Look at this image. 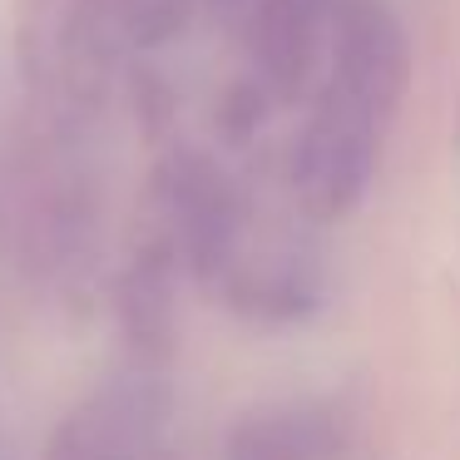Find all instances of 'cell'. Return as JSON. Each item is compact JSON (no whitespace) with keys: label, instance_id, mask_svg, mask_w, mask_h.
I'll return each mask as SVG.
<instances>
[{"label":"cell","instance_id":"cell-1","mask_svg":"<svg viewBox=\"0 0 460 460\" xmlns=\"http://www.w3.org/2000/svg\"><path fill=\"white\" fill-rule=\"evenodd\" d=\"M381 149V119L327 90L292 154V183L317 218H341L361 203Z\"/></svg>","mask_w":460,"mask_h":460},{"label":"cell","instance_id":"cell-2","mask_svg":"<svg viewBox=\"0 0 460 460\" xmlns=\"http://www.w3.org/2000/svg\"><path fill=\"white\" fill-rule=\"evenodd\" d=\"M411 84V40L386 0H347L332 21V94L381 124L396 114Z\"/></svg>","mask_w":460,"mask_h":460},{"label":"cell","instance_id":"cell-3","mask_svg":"<svg viewBox=\"0 0 460 460\" xmlns=\"http://www.w3.org/2000/svg\"><path fill=\"white\" fill-rule=\"evenodd\" d=\"M149 436L154 396L144 386H114L60 420L45 460H139Z\"/></svg>","mask_w":460,"mask_h":460},{"label":"cell","instance_id":"cell-4","mask_svg":"<svg viewBox=\"0 0 460 460\" xmlns=\"http://www.w3.org/2000/svg\"><path fill=\"white\" fill-rule=\"evenodd\" d=\"M332 426L312 406H262L228 430V460H327Z\"/></svg>","mask_w":460,"mask_h":460},{"label":"cell","instance_id":"cell-5","mask_svg":"<svg viewBox=\"0 0 460 460\" xmlns=\"http://www.w3.org/2000/svg\"><path fill=\"white\" fill-rule=\"evenodd\" d=\"M179 223H183V243H189L193 268L218 272L233 252V233H238V213H233V199L218 173L193 169L179 183Z\"/></svg>","mask_w":460,"mask_h":460},{"label":"cell","instance_id":"cell-6","mask_svg":"<svg viewBox=\"0 0 460 460\" xmlns=\"http://www.w3.org/2000/svg\"><path fill=\"white\" fill-rule=\"evenodd\" d=\"M119 317H124V337L134 351L144 357H164L173 347V288L164 278V268H134L124 278V297H119Z\"/></svg>","mask_w":460,"mask_h":460},{"label":"cell","instance_id":"cell-7","mask_svg":"<svg viewBox=\"0 0 460 460\" xmlns=\"http://www.w3.org/2000/svg\"><path fill=\"white\" fill-rule=\"evenodd\" d=\"M258 40H262L268 75L282 90H292L307 75L312 50H317V15L307 11V0H272L268 11H262Z\"/></svg>","mask_w":460,"mask_h":460}]
</instances>
